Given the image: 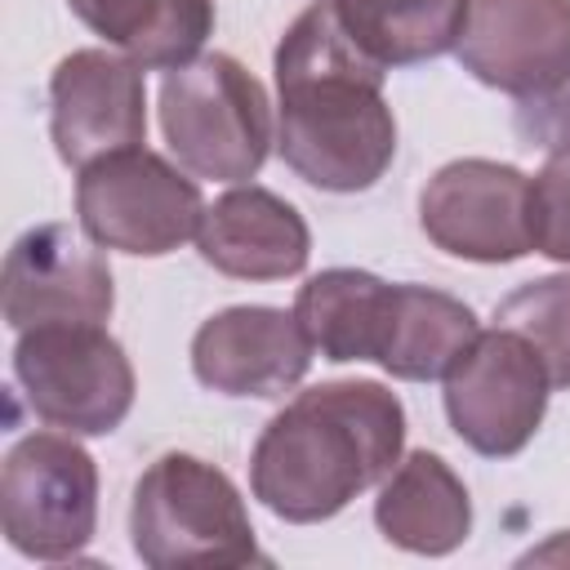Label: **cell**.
<instances>
[{
    "label": "cell",
    "instance_id": "5bb4252c",
    "mask_svg": "<svg viewBox=\"0 0 570 570\" xmlns=\"http://www.w3.org/2000/svg\"><path fill=\"white\" fill-rule=\"evenodd\" d=\"M200 258L236 281H285L307 267L312 232L303 214L267 187H232L205 205L196 232Z\"/></svg>",
    "mask_w": 570,
    "mask_h": 570
},
{
    "label": "cell",
    "instance_id": "ba28073f",
    "mask_svg": "<svg viewBox=\"0 0 570 570\" xmlns=\"http://www.w3.org/2000/svg\"><path fill=\"white\" fill-rule=\"evenodd\" d=\"M552 379L539 352L508 325L481 330L445 374V419L485 459H512L548 414Z\"/></svg>",
    "mask_w": 570,
    "mask_h": 570
},
{
    "label": "cell",
    "instance_id": "ac0fdd59",
    "mask_svg": "<svg viewBox=\"0 0 570 570\" xmlns=\"http://www.w3.org/2000/svg\"><path fill=\"white\" fill-rule=\"evenodd\" d=\"M343 36L383 71L441 58L459 45L472 0H330Z\"/></svg>",
    "mask_w": 570,
    "mask_h": 570
},
{
    "label": "cell",
    "instance_id": "4fadbf2b",
    "mask_svg": "<svg viewBox=\"0 0 570 570\" xmlns=\"http://www.w3.org/2000/svg\"><path fill=\"white\" fill-rule=\"evenodd\" d=\"M312 338L285 307L240 303L209 316L191 338V374L223 396H285L312 365Z\"/></svg>",
    "mask_w": 570,
    "mask_h": 570
},
{
    "label": "cell",
    "instance_id": "e0dca14e",
    "mask_svg": "<svg viewBox=\"0 0 570 570\" xmlns=\"http://www.w3.org/2000/svg\"><path fill=\"white\" fill-rule=\"evenodd\" d=\"M71 13L142 71H174L214 36V0H67Z\"/></svg>",
    "mask_w": 570,
    "mask_h": 570
},
{
    "label": "cell",
    "instance_id": "9a60e30c",
    "mask_svg": "<svg viewBox=\"0 0 570 570\" xmlns=\"http://www.w3.org/2000/svg\"><path fill=\"white\" fill-rule=\"evenodd\" d=\"M374 525L387 543L405 552L445 557L472 534V499L441 454L414 450L383 476L374 499Z\"/></svg>",
    "mask_w": 570,
    "mask_h": 570
},
{
    "label": "cell",
    "instance_id": "8992f818",
    "mask_svg": "<svg viewBox=\"0 0 570 570\" xmlns=\"http://www.w3.org/2000/svg\"><path fill=\"white\" fill-rule=\"evenodd\" d=\"M76 214L94 245L160 258L200 232L205 200L196 178L147 147L111 151L80 169Z\"/></svg>",
    "mask_w": 570,
    "mask_h": 570
},
{
    "label": "cell",
    "instance_id": "ffe728a7",
    "mask_svg": "<svg viewBox=\"0 0 570 570\" xmlns=\"http://www.w3.org/2000/svg\"><path fill=\"white\" fill-rule=\"evenodd\" d=\"M494 325L517 330L543 361L552 387H570V272L525 281L494 307Z\"/></svg>",
    "mask_w": 570,
    "mask_h": 570
},
{
    "label": "cell",
    "instance_id": "52a82bcc",
    "mask_svg": "<svg viewBox=\"0 0 570 570\" xmlns=\"http://www.w3.org/2000/svg\"><path fill=\"white\" fill-rule=\"evenodd\" d=\"M0 521L13 552L71 561L98 525V468L71 432L22 436L0 468Z\"/></svg>",
    "mask_w": 570,
    "mask_h": 570
},
{
    "label": "cell",
    "instance_id": "3957f363",
    "mask_svg": "<svg viewBox=\"0 0 570 570\" xmlns=\"http://www.w3.org/2000/svg\"><path fill=\"white\" fill-rule=\"evenodd\" d=\"M129 539L142 566H249L267 561L232 476L196 454H160L134 485Z\"/></svg>",
    "mask_w": 570,
    "mask_h": 570
},
{
    "label": "cell",
    "instance_id": "2e32d148",
    "mask_svg": "<svg viewBox=\"0 0 570 570\" xmlns=\"http://www.w3.org/2000/svg\"><path fill=\"white\" fill-rule=\"evenodd\" d=\"M476 334V312L463 298L432 285H392L379 365L405 383L445 379Z\"/></svg>",
    "mask_w": 570,
    "mask_h": 570
},
{
    "label": "cell",
    "instance_id": "d6986e66",
    "mask_svg": "<svg viewBox=\"0 0 570 570\" xmlns=\"http://www.w3.org/2000/svg\"><path fill=\"white\" fill-rule=\"evenodd\" d=\"M387 303L392 285L374 272L330 267L298 289L294 316L325 361H379Z\"/></svg>",
    "mask_w": 570,
    "mask_h": 570
},
{
    "label": "cell",
    "instance_id": "9c48e42d",
    "mask_svg": "<svg viewBox=\"0 0 570 570\" xmlns=\"http://www.w3.org/2000/svg\"><path fill=\"white\" fill-rule=\"evenodd\" d=\"M423 236L468 263H517L530 240V178L517 165L463 156L441 165L419 196Z\"/></svg>",
    "mask_w": 570,
    "mask_h": 570
},
{
    "label": "cell",
    "instance_id": "44dd1931",
    "mask_svg": "<svg viewBox=\"0 0 570 570\" xmlns=\"http://www.w3.org/2000/svg\"><path fill=\"white\" fill-rule=\"evenodd\" d=\"M530 240L552 263H570V142H557L530 178Z\"/></svg>",
    "mask_w": 570,
    "mask_h": 570
},
{
    "label": "cell",
    "instance_id": "30bf717a",
    "mask_svg": "<svg viewBox=\"0 0 570 570\" xmlns=\"http://www.w3.org/2000/svg\"><path fill=\"white\" fill-rule=\"evenodd\" d=\"M454 53L481 85L543 102L570 85V0H472Z\"/></svg>",
    "mask_w": 570,
    "mask_h": 570
},
{
    "label": "cell",
    "instance_id": "7402d4cb",
    "mask_svg": "<svg viewBox=\"0 0 570 570\" xmlns=\"http://www.w3.org/2000/svg\"><path fill=\"white\" fill-rule=\"evenodd\" d=\"M539 107H543L539 116H521L517 125H521L525 134H534V138H543L548 147H557V142H570V85H566L561 94H552V98H543Z\"/></svg>",
    "mask_w": 570,
    "mask_h": 570
},
{
    "label": "cell",
    "instance_id": "277c9868",
    "mask_svg": "<svg viewBox=\"0 0 570 570\" xmlns=\"http://www.w3.org/2000/svg\"><path fill=\"white\" fill-rule=\"evenodd\" d=\"M160 129L178 165L196 178L245 183L272 147V102L232 53H200L160 85Z\"/></svg>",
    "mask_w": 570,
    "mask_h": 570
},
{
    "label": "cell",
    "instance_id": "7a4b0ae2",
    "mask_svg": "<svg viewBox=\"0 0 570 570\" xmlns=\"http://www.w3.org/2000/svg\"><path fill=\"white\" fill-rule=\"evenodd\" d=\"M405 405L374 379H334L298 392L254 441V499L294 525L330 521L401 463Z\"/></svg>",
    "mask_w": 570,
    "mask_h": 570
},
{
    "label": "cell",
    "instance_id": "7c38bea8",
    "mask_svg": "<svg viewBox=\"0 0 570 570\" xmlns=\"http://www.w3.org/2000/svg\"><path fill=\"white\" fill-rule=\"evenodd\" d=\"M116 307L107 258L67 223L22 232L4 258V321L13 330L89 321L102 325Z\"/></svg>",
    "mask_w": 570,
    "mask_h": 570
},
{
    "label": "cell",
    "instance_id": "8fae6325",
    "mask_svg": "<svg viewBox=\"0 0 570 570\" xmlns=\"http://www.w3.org/2000/svg\"><path fill=\"white\" fill-rule=\"evenodd\" d=\"M49 138L62 165L85 169L111 151L142 147L147 85L125 53L76 49L49 76Z\"/></svg>",
    "mask_w": 570,
    "mask_h": 570
},
{
    "label": "cell",
    "instance_id": "5b68a950",
    "mask_svg": "<svg viewBox=\"0 0 570 570\" xmlns=\"http://www.w3.org/2000/svg\"><path fill=\"white\" fill-rule=\"evenodd\" d=\"M13 379L36 419L71 436H107L134 405V365L125 347L89 321L18 330Z\"/></svg>",
    "mask_w": 570,
    "mask_h": 570
},
{
    "label": "cell",
    "instance_id": "6da1fadb",
    "mask_svg": "<svg viewBox=\"0 0 570 570\" xmlns=\"http://www.w3.org/2000/svg\"><path fill=\"white\" fill-rule=\"evenodd\" d=\"M383 67L338 27L334 4H307L276 45V151L321 191H365L396 156Z\"/></svg>",
    "mask_w": 570,
    "mask_h": 570
}]
</instances>
